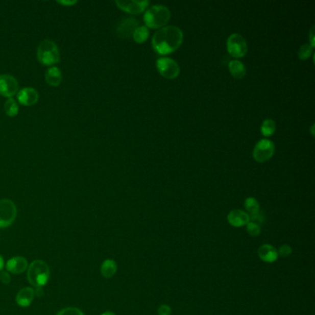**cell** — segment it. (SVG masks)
<instances>
[{
  "label": "cell",
  "mask_w": 315,
  "mask_h": 315,
  "mask_svg": "<svg viewBox=\"0 0 315 315\" xmlns=\"http://www.w3.org/2000/svg\"><path fill=\"white\" fill-rule=\"evenodd\" d=\"M17 214L18 209L11 200H0V228L10 227L17 219Z\"/></svg>",
  "instance_id": "obj_5"
},
{
  "label": "cell",
  "mask_w": 315,
  "mask_h": 315,
  "mask_svg": "<svg viewBox=\"0 0 315 315\" xmlns=\"http://www.w3.org/2000/svg\"><path fill=\"white\" fill-rule=\"evenodd\" d=\"M4 109H5V113L7 114V116H17L18 113H19V105H18L17 101L13 99V98H9L6 101Z\"/></svg>",
  "instance_id": "obj_22"
},
{
  "label": "cell",
  "mask_w": 315,
  "mask_h": 315,
  "mask_svg": "<svg viewBox=\"0 0 315 315\" xmlns=\"http://www.w3.org/2000/svg\"><path fill=\"white\" fill-rule=\"evenodd\" d=\"M35 298L34 288L32 286H26L21 289H19V292L16 295V302L20 307H29Z\"/></svg>",
  "instance_id": "obj_15"
},
{
  "label": "cell",
  "mask_w": 315,
  "mask_h": 315,
  "mask_svg": "<svg viewBox=\"0 0 315 315\" xmlns=\"http://www.w3.org/2000/svg\"><path fill=\"white\" fill-rule=\"evenodd\" d=\"M149 34H150V32H149V29L146 26H139L134 31V33L132 34V37L134 39L136 43L142 44L148 39Z\"/></svg>",
  "instance_id": "obj_20"
},
{
  "label": "cell",
  "mask_w": 315,
  "mask_h": 315,
  "mask_svg": "<svg viewBox=\"0 0 315 315\" xmlns=\"http://www.w3.org/2000/svg\"><path fill=\"white\" fill-rule=\"evenodd\" d=\"M246 229H247L248 234L252 237H258L261 234V227L257 224L249 222L246 225Z\"/></svg>",
  "instance_id": "obj_26"
},
{
  "label": "cell",
  "mask_w": 315,
  "mask_h": 315,
  "mask_svg": "<svg viewBox=\"0 0 315 315\" xmlns=\"http://www.w3.org/2000/svg\"><path fill=\"white\" fill-rule=\"evenodd\" d=\"M17 99L19 104L26 107L34 106L38 101L39 93L34 88H22L17 92Z\"/></svg>",
  "instance_id": "obj_13"
},
{
  "label": "cell",
  "mask_w": 315,
  "mask_h": 315,
  "mask_svg": "<svg viewBox=\"0 0 315 315\" xmlns=\"http://www.w3.org/2000/svg\"><path fill=\"white\" fill-rule=\"evenodd\" d=\"M227 49L233 58H243L248 52L247 41L241 34H230L227 41Z\"/></svg>",
  "instance_id": "obj_6"
},
{
  "label": "cell",
  "mask_w": 315,
  "mask_h": 315,
  "mask_svg": "<svg viewBox=\"0 0 315 315\" xmlns=\"http://www.w3.org/2000/svg\"><path fill=\"white\" fill-rule=\"evenodd\" d=\"M28 266H29L28 260L23 256L10 258L5 263L6 270L13 275H20L25 273V271H27Z\"/></svg>",
  "instance_id": "obj_12"
},
{
  "label": "cell",
  "mask_w": 315,
  "mask_h": 315,
  "mask_svg": "<svg viewBox=\"0 0 315 315\" xmlns=\"http://www.w3.org/2000/svg\"><path fill=\"white\" fill-rule=\"evenodd\" d=\"M0 238H1V235H0Z\"/></svg>",
  "instance_id": "obj_37"
},
{
  "label": "cell",
  "mask_w": 315,
  "mask_h": 315,
  "mask_svg": "<svg viewBox=\"0 0 315 315\" xmlns=\"http://www.w3.org/2000/svg\"><path fill=\"white\" fill-rule=\"evenodd\" d=\"M19 92V83L16 78L10 74H1L0 75V95L12 98L17 92Z\"/></svg>",
  "instance_id": "obj_9"
},
{
  "label": "cell",
  "mask_w": 315,
  "mask_h": 315,
  "mask_svg": "<svg viewBox=\"0 0 315 315\" xmlns=\"http://www.w3.org/2000/svg\"><path fill=\"white\" fill-rule=\"evenodd\" d=\"M228 221L234 228H241L250 222V215L240 209H234L228 213Z\"/></svg>",
  "instance_id": "obj_14"
},
{
  "label": "cell",
  "mask_w": 315,
  "mask_h": 315,
  "mask_svg": "<svg viewBox=\"0 0 315 315\" xmlns=\"http://www.w3.org/2000/svg\"><path fill=\"white\" fill-rule=\"evenodd\" d=\"M116 5L118 7V9L131 13V14H140L143 12L149 6V1L143 0V1H135V0H129V1H116Z\"/></svg>",
  "instance_id": "obj_10"
},
{
  "label": "cell",
  "mask_w": 315,
  "mask_h": 315,
  "mask_svg": "<svg viewBox=\"0 0 315 315\" xmlns=\"http://www.w3.org/2000/svg\"><path fill=\"white\" fill-rule=\"evenodd\" d=\"M277 253L281 257H288V256H290L291 253H292V248L288 244H284V245H282L281 247L279 248Z\"/></svg>",
  "instance_id": "obj_28"
},
{
  "label": "cell",
  "mask_w": 315,
  "mask_h": 315,
  "mask_svg": "<svg viewBox=\"0 0 315 315\" xmlns=\"http://www.w3.org/2000/svg\"><path fill=\"white\" fill-rule=\"evenodd\" d=\"M59 4H62V5L70 6L73 4H76V1H73V2H58Z\"/></svg>",
  "instance_id": "obj_34"
},
{
  "label": "cell",
  "mask_w": 315,
  "mask_h": 315,
  "mask_svg": "<svg viewBox=\"0 0 315 315\" xmlns=\"http://www.w3.org/2000/svg\"><path fill=\"white\" fill-rule=\"evenodd\" d=\"M50 278V268L44 260H34L27 269V279L34 287H44Z\"/></svg>",
  "instance_id": "obj_2"
},
{
  "label": "cell",
  "mask_w": 315,
  "mask_h": 315,
  "mask_svg": "<svg viewBox=\"0 0 315 315\" xmlns=\"http://www.w3.org/2000/svg\"><path fill=\"white\" fill-rule=\"evenodd\" d=\"M171 308L169 306L163 304L158 308V315H171Z\"/></svg>",
  "instance_id": "obj_30"
},
{
  "label": "cell",
  "mask_w": 315,
  "mask_h": 315,
  "mask_svg": "<svg viewBox=\"0 0 315 315\" xmlns=\"http://www.w3.org/2000/svg\"><path fill=\"white\" fill-rule=\"evenodd\" d=\"M156 68L161 76L169 80L175 79L180 75V66L172 58H158L156 61Z\"/></svg>",
  "instance_id": "obj_8"
},
{
  "label": "cell",
  "mask_w": 315,
  "mask_h": 315,
  "mask_svg": "<svg viewBox=\"0 0 315 315\" xmlns=\"http://www.w3.org/2000/svg\"><path fill=\"white\" fill-rule=\"evenodd\" d=\"M228 69H229L230 74L232 75V77L238 79V80L243 79L246 75V68L244 64L237 59H234L229 62Z\"/></svg>",
  "instance_id": "obj_18"
},
{
  "label": "cell",
  "mask_w": 315,
  "mask_h": 315,
  "mask_svg": "<svg viewBox=\"0 0 315 315\" xmlns=\"http://www.w3.org/2000/svg\"><path fill=\"white\" fill-rule=\"evenodd\" d=\"M37 59L44 66H52L60 60L58 45L51 40H44L37 49Z\"/></svg>",
  "instance_id": "obj_4"
},
{
  "label": "cell",
  "mask_w": 315,
  "mask_h": 315,
  "mask_svg": "<svg viewBox=\"0 0 315 315\" xmlns=\"http://www.w3.org/2000/svg\"><path fill=\"white\" fill-rule=\"evenodd\" d=\"M312 50H313V47L310 44H304L301 45V49H299L298 57L301 60H306L311 56Z\"/></svg>",
  "instance_id": "obj_24"
},
{
  "label": "cell",
  "mask_w": 315,
  "mask_h": 315,
  "mask_svg": "<svg viewBox=\"0 0 315 315\" xmlns=\"http://www.w3.org/2000/svg\"><path fill=\"white\" fill-rule=\"evenodd\" d=\"M45 82L51 86H58L62 81V74L58 67H50L44 74Z\"/></svg>",
  "instance_id": "obj_17"
},
{
  "label": "cell",
  "mask_w": 315,
  "mask_h": 315,
  "mask_svg": "<svg viewBox=\"0 0 315 315\" xmlns=\"http://www.w3.org/2000/svg\"><path fill=\"white\" fill-rule=\"evenodd\" d=\"M4 267H5V261H4V258L2 257L0 254V272L3 271Z\"/></svg>",
  "instance_id": "obj_33"
},
{
  "label": "cell",
  "mask_w": 315,
  "mask_h": 315,
  "mask_svg": "<svg viewBox=\"0 0 315 315\" xmlns=\"http://www.w3.org/2000/svg\"><path fill=\"white\" fill-rule=\"evenodd\" d=\"M313 130H314V124L311 125V129H310V133H311L312 136H314V131Z\"/></svg>",
  "instance_id": "obj_36"
},
{
  "label": "cell",
  "mask_w": 315,
  "mask_h": 315,
  "mask_svg": "<svg viewBox=\"0 0 315 315\" xmlns=\"http://www.w3.org/2000/svg\"><path fill=\"white\" fill-rule=\"evenodd\" d=\"M101 315H116V313H115V312H113V311H109V310H108V311H105V312H103Z\"/></svg>",
  "instance_id": "obj_35"
},
{
  "label": "cell",
  "mask_w": 315,
  "mask_h": 315,
  "mask_svg": "<svg viewBox=\"0 0 315 315\" xmlns=\"http://www.w3.org/2000/svg\"><path fill=\"white\" fill-rule=\"evenodd\" d=\"M244 206L248 212V214H252L260 211V204L257 200L253 197H248L247 199L245 200Z\"/></svg>",
  "instance_id": "obj_23"
},
{
  "label": "cell",
  "mask_w": 315,
  "mask_h": 315,
  "mask_svg": "<svg viewBox=\"0 0 315 315\" xmlns=\"http://www.w3.org/2000/svg\"><path fill=\"white\" fill-rule=\"evenodd\" d=\"M56 315H84V313L77 307H66L59 310Z\"/></svg>",
  "instance_id": "obj_25"
},
{
  "label": "cell",
  "mask_w": 315,
  "mask_h": 315,
  "mask_svg": "<svg viewBox=\"0 0 315 315\" xmlns=\"http://www.w3.org/2000/svg\"><path fill=\"white\" fill-rule=\"evenodd\" d=\"M314 26L310 29V33H309V38H310V44L314 49L315 46V42H314Z\"/></svg>",
  "instance_id": "obj_31"
},
{
  "label": "cell",
  "mask_w": 315,
  "mask_h": 315,
  "mask_svg": "<svg viewBox=\"0 0 315 315\" xmlns=\"http://www.w3.org/2000/svg\"><path fill=\"white\" fill-rule=\"evenodd\" d=\"M249 215H250V222L257 224L259 226H261L264 222V215L260 211L257 213L249 214Z\"/></svg>",
  "instance_id": "obj_27"
},
{
  "label": "cell",
  "mask_w": 315,
  "mask_h": 315,
  "mask_svg": "<svg viewBox=\"0 0 315 315\" xmlns=\"http://www.w3.org/2000/svg\"><path fill=\"white\" fill-rule=\"evenodd\" d=\"M183 43L182 31L174 25L165 26L156 31L153 39L152 46L156 53L167 55L176 51Z\"/></svg>",
  "instance_id": "obj_1"
},
{
  "label": "cell",
  "mask_w": 315,
  "mask_h": 315,
  "mask_svg": "<svg viewBox=\"0 0 315 315\" xmlns=\"http://www.w3.org/2000/svg\"><path fill=\"white\" fill-rule=\"evenodd\" d=\"M277 130V124L271 118H266L263 120L261 126V132L263 136L269 137L272 136Z\"/></svg>",
  "instance_id": "obj_21"
},
{
  "label": "cell",
  "mask_w": 315,
  "mask_h": 315,
  "mask_svg": "<svg viewBox=\"0 0 315 315\" xmlns=\"http://www.w3.org/2000/svg\"><path fill=\"white\" fill-rule=\"evenodd\" d=\"M139 26V21L133 18L122 19L116 26V34L122 38H130Z\"/></svg>",
  "instance_id": "obj_11"
},
{
  "label": "cell",
  "mask_w": 315,
  "mask_h": 315,
  "mask_svg": "<svg viewBox=\"0 0 315 315\" xmlns=\"http://www.w3.org/2000/svg\"><path fill=\"white\" fill-rule=\"evenodd\" d=\"M171 13L167 7L154 5L148 8L143 16V20L147 28L161 29L169 21Z\"/></svg>",
  "instance_id": "obj_3"
},
{
  "label": "cell",
  "mask_w": 315,
  "mask_h": 315,
  "mask_svg": "<svg viewBox=\"0 0 315 315\" xmlns=\"http://www.w3.org/2000/svg\"><path fill=\"white\" fill-rule=\"evenodd\" d=\"M275 154V143L268 139H262L258 141L252 152L253 159L258 163H264L269 160Z\"/></svg>",
  "instance_id": "obj_7"
},
{
  "label": "cell",
  "mask_w": 315,
  "mask_h": 315,
  "mask_svg": "<svg viewBox=\"0 0 315 315\" xmlns=\"http://www.w3.org/2000/svg\"><path fill=\"white\" fill-rule=\"evenodd\" d=\"M34 293H35V297H38V298L44 296V287L43 286L34 287Z\"/></svg>",
  "instance_id": "obj_32"
},
{
  "label": "cell",
  "mask_w": 315,
  "mask_h": 315,
  "mask_svg": "<svg viewBox=\"0 0 315 315\" xmlns=\"http://www.w3.org/2000/svg\"><path fill=\"white\" fill-rule=\"evenodd\" d=\"M0 282L4 285H10L11 282V276L7 270L0 272Z\"/></svg>",
  "instance_id": "obj_29"
},
{
  "label": "cell",
  "mask_w": 315,
  "mask_h": 315,
  "mask_svg": "<svg viewBox=\"0 0 315 315\" xmlns=\"http://www.w3.org/2000/svg\"><path fill=\"white\" fill-rule=\"evenodd\" d=\"M117 271V264L112 259H107L103 262L100 272L103 277L105 278H111L116 275Z\"/></svg>",
  "instance_id": "obj_19"
},
{
  "label": "cell",
  "mask_w": 315,
  "mask_h": 315,
  "mask_svg": "<svg viewBox=\"0 0 315 315\" xmlns=\"http://www.w3.org/2000/svg\"><path fill=\"white\" fill-rule=\"evenodd\" d=\"M258 255L262 262H269V263L276 262L278 258L277 249L270 244H263L259 248Z\"/></svg>",
  "instance_id": "obj_16"
}]
</instances>
